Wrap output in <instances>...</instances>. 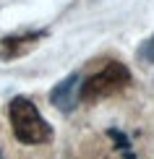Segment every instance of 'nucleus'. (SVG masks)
I'll list each match as a JSON object with an SVG mask.
<instances>
[{"label":"nucleus","mask_w":154,"mask_h":159,"mask_svg":"<svg viewBox=\"0 0 154 159\" xmlns=\"http://www.w3.org/2000/svg\"><path fill=\"white\" fill-rule=\"evenodd\" d=\"M107 136H110L112 141L118 143V149L123 151V159H133V154H131V141H128V138H125L123 133H120V130H115V128H110V130H107Z\"/></svg>","instance_id":"obj_5"},{"label":"nucleus","mask_w":154,"mask_h":159,"mask_svg":"<svg viewBox=\"0 0 154 159\" xmlns=\"http://www.w3.org/2000/svg\"><path fill=\"white\" fill-rule=\"evenodd\" d=\"M0 159H3V157H0Z\"/></svg>","instance_id":"obj_7"},{"label":"nucleus","mask_w":154,"mask_h":159,"mask_svg":"<svg viewBox=\"0 0 154 159\" xmlns=\"http://www.w3.org/2000/svg\"><path fill=\"white\" fill-rule=\"evenodd\" d=\"M131 84V70L123 63H107L102 70H97L94 76L86 78V84H81V99L84 102H97V99L112 97L118 91H123Z\"/></svg>","instance_id":"obj_2"},{"label":"nucleus","mask_w":154,"mask_h":159,"mask_svg":"<svg viewBox=\"0 0 154 159\" xmlns=\"http://www.w3.org/2000/svg\"><path fill=\"white\" fill-rule=\"evenodd\" d=\"M8 117H11L13 136L21 143H44L52 138V128L44 123V117L39 115V110L34 107L31 99H26V97L11 99Z\"/></svg>","instance_id":"obj_1"},{"label":"nucleus","mask_w":154,"mask_h":159,"mask_svg":"<svg viewBox=\"0 0 154 159\" xmlns=\"http://www.w3.org/2000/svg\"><path fill=\"white\" fill-rule=\"evenodd\" d=\"M44 31H34V34H24V37H5L0 42V55L3 57H16L24 55L26 50H31L37 44V39H42Z\"/></svg>","instance_id":"obj_4"},{"label":"nucleus","mask_w":154,"mask_h":159,"mask_svg":"<svg viewBox=\"0 0 154 159\" xmlns=\"http://www.w3.org/2000/svg\"><path fill=\"white\" fill-rule=\"evenodd\" d=\"M78 99H81V78H78V73H71L50 91V102L60 112H71L78 104Z\"/></svg>","instance_id":"obj_3"},{"label":"nucleus","mask_w":154,"mask_h":159,"mask_svg":"<svg viewBox=\"0 0 154 159\" xmlns=\"http://www.w3.org/2000/svg\"><path fill=\"white\" fill-rule=\"evenodd\" d=\"M138 57H141L144 63H154V37H149V39L141 44V50H138Z\"/></svg>","instance_id":"obj_6"}]
</instances>
